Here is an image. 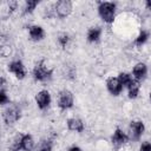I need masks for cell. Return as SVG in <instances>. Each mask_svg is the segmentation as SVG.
Here are the masks:
<instances>
[{
  "label": "cell",
  "mask_w": 151,
  "mask_h": 151,
  "mask_svg": "<svg viewBox=\"0 0 151 151\" xmlns=\"http://www.w3.org/2000/svg\"><path fill=\"white\" fill-rule=\"evenodd\" d=\"M98 12H99L100 18H101L105 22L111 24V22L114 20L116 4H113V2H109V1L100 2V4H99V7H98Z\"/></svg>",
  "instance_id": "obj_1"
},
{
  "label": "cell",
  "mask_w": 151,
  "mask_h": 151,
  "mask_svg": "<svg viewBox=\"0 0 151 151\" xmlns=\"http://www.w3.org/2000/svg\"><path fill=\"white\" fill-rule=\"evenodd\" d=\"M52 72L53 71L51 68H47V66L45 65V61L41 60L35 65V67L33 70V77L38 81H45L51 78Z\"/></svg>",
  "instance_id": "obj_2"
},
{
  "label": "cell",
  "mask_w": 151,
  "mask_h": 151,
  "mask_svg": "<svg viewBox=\"0 0 151 151\" xmlns=\"http://www.w3.org/2000/svg\"><path fill=\"white\" fill-rule=\"evenodd\" d=\"M20 109L15 104H11L5 111H4V120L7 125L15 123L18 119H20Z\"/></svg>",
  "instance_id": "obj_3"
},
{
  "label": "cell",
  "mask_w": 151,
  "mask_h": 151,
  "mask_svg": "<svg viewBox=\"0 0 151 151\" xmlns=\"http://www.w3.org/2000/svg\"><path fill=\"white\" fill-rule=\"evenodd\" d=\"M54 12L59 18H66L72 12V2L70 0H59L54 5Z\"/></svg>",
  "instance_id": "obj_4"
},
{
  "label": "cell",
  "mask_w": 151,
  "mask_h": 151,
  "mask_svg": "<svg viewBox=\"0 0 151 151\" xmlns=\"http://www.w3.org/2000/svg\"><path fill=\"white\" fill-rule=\"evenodd\" d=\"M58 105L60 109L66 110L73 106V94L68 90H63L58 96Z\"/></svg>",
  "instance_id": "obj_5"
},
{
  "label": "cell",
  "mask_w": 151,
  "mask_h": 151,
  "mask_svg": "<svg viewBox=\"0 0 151 151\" xmlns=\"http://www.w3.org/2000/svg\"><path fill=\"white\" fill-rule=\"evenodd\" d=\"M145 130V126L143 124V122L140 120H133L130 124V130H129V139L132 140H138L140 138V136L143 134Z\"/></svg>",
  "instance_id": "obj_6"
},
{
  "label": "cell",
  "mask_w": 151,
  "mask_h": 151,
  "mask_svg": "<svg viewBox=\"0 0 151 151\" xmlns=\"http://www.w3.org/2000/svg\"><path fill=\"white\" fill-rule=\"evenodd\" d=\"M35 101L37 105L40 110H45L48 107V105L51 104V94L47 90H42L40 92L37 93L35 96Z\"/></svg>",
  "instance_id": "obj_7"
},
{
  "label": "cell",
  "mask_w": 151,
  "mask_h": 151,
  "mask_svg": "<svg viewBox=\"0 0 151 151\" xmlns=\"http://www.w3.org/2000/svg\"><path fill=\"white\" fill-rule=\"evenodd\" d=\"M8 71L12 72L18 79H24L26 76V71H25V66L20 60H15L12 61L8 65Z\"/></svg>",
  "instance_id": "obj_8"
},
{
  "label": "cell",
  "mask_w": 151,
  "mask_h": 151,
  "mask_svg": "<svg viewBox=\"0 0 151 151\" xmlns=\"http://www.w3.org/2000/svg\"><path fill=\"white\" fill-rule=\"evenodd\" d=\"M106 87L109 90V92L112 94V96H118L122 90H123V85L120 84L119 79L118 78H114V77H110L107 80H106Z\"/></svg>",
  "instance_id": "obj_9"
},
{
  "label": "cell",
  "mask_w": 151,
  "mask_h": 151,
  "mask_svg": "<svg viewBox=\"0 0 151 151\" xmlns=\"http://www.w3.org/2000/svg\"><path fill=\"white\" fill-rule=\"evenodd\" d=\"M129 139V137L120 130V129H116V131L113 132L112 137H111V142H112V145L116 147V149H119L120 146H123L126 140Z\"/></svg>",
  "instance_id": "obj_10"
},
{
  "label": "cell",
  "mask_w": 151,
  "mask_h": 151,
  "mask_svg": "<svg viewBox=\"0 0 151 151\" xmlns=\"http://www.w3.org/2000/svg\"><path fill=\"white\" fill-rule=\"evenodd\" d=\"M132 72H133V76H134V78L137 80H142V79H144L146 77L147 67H146V65L144 63H138V64L134 65Z\"/></svg>",
  "instance_id": "obj_11"
},
{
  "label": "cell",
  "mask_w": 151,
  "mask_h": 151,
  "mask_svg": "<svg viewBox=\"0 0 151 151\" xmlns=\"http://www.w3.org/2000/svg\"><path fill=\"white\" fill-rule=\"evenodd\" d=\"M67 127L71 131H76V132H83L84 131V123L81 119L79 118H70L67 120Z\"/></svg>",
  "instance_id": "obj_12"
},
{
  "label": "cell",
  "mask_w": 151,
  "mask_h": 151,
  "mask_svg": "<svg viewBox=\"0 0 151 151\" xmlns=\"http://www.w3.org/2000/svg\"><path fill=\"white\" fill-rule=\"evenodd\" d=\"M20 143H21V150L24 151H32L34 149V140H33V137L31 134H22L21 136V139H20Z\"/></svg>",
  "instance_id": "obj_13"
},
{
  "label": "cell",
  "mask_w": 151,
  "mask_h": 151,
  "mask_svg": "<svg viewBox=\"0 0 151 151\" xmlns=\"http://www.w3.org/2000/svg\"><path fill=\"white\" fill-rule=\"evenodd\" d=\"M29 37L34 41H39L45 37V32L40 26H31L29 27Z\"/></svg>",
  "instance_id": "obj_14"
},
{
  "label": "cell",
  "mask_w": 151,
  "mask_h": 151,
  "mask_svg": "<svg viewBox=\"0 0 151 151\" xmlns=\"http://www.w3.org/2000/svg\"><path fill=\"white\" fill-rule=\"evenodd\" d=\"M139 88H140V84H139V80L137 79H133L129 86H127V90H129V97L131 99L136 98L138 96V92H139Z\"/></svg>",
  "instance_id": "obj_15"
},
{
  "label": "cell",
  "mask_w": 151,
  "mask_h": 151,
  "mask_svg": "<svg viewBox=\"0 0 151 151\" xmlns=\"http://www.w3.org/2000/svg\"><path fill=\"white\" fill-rule=\"evenodd\" d=\"M100 34H101V29L99 27H93V28H90L88 32H87V40L90 42H94V41H98L99 38H100Z\"/></svg>",
  "instance_id": "obj_16"
},
{
  "label": "cell",
  "mask_w": 151,
  "mask_h": 151,
  "mask_svg": "<svg viewBox=\"0 0 151 151\" xmlns=\"http://www.w3.org/2000/svg\"><path fill=\"white\" fill-rule=\"evenodd\" d=\"M118 79H119V81H120V84L123 85V86H129V84L133 80L132 78H131V76L129 74V73H125V72H123V73H120L119 76H118Z\"/></svg>",
  "instance_id": "obj_17"
},
{
  "label": "cell",
  "mask_w": 151,
  "mask_h": 151,
  "mask_svg": "<svg viewBox=\"0 0 151 151\" xmlns=\"http://www.w3.org/2000/svg\"><path fill=\"white\" fill-rule=\"evenodd\" d=\"M37 151H52V142H51L50 139L42 140V142L39 144Z\"/></svg>",
  "instance_id": "obj_18"
},
{
  "label": "cell",
  "mask_w": 151,
  "mask_h": 151,
  "mask_svg": "<svg viewBox=\"0 0 151 151\" xmlns=\"http://www.w3.org/2000/svg\"><path fill=\"white\" fill-rule=\"evenodd\" d=\"M147 38H149V32L142 31V32L138 34L137 39H136V44H137V45H142V44H144V42L147 40Z\"/></svg>",
  "instance_id": "obj_19"
},
{
  "label": "cell",
  "mask_w": 151,
  "mask_h": 151,
  "mask_svg": "<svg viewBox=\"0 0 151 151\" xmlns=\"http://www.w3.org/2000/svg\"><path fill=\"white\" fill-rule=\"evenodd\" d=\"M37 5H38V1H27L25 6V13H31Z\"/></svg>",
  "instance_id": "obj_20"
},
{
  "label": "cell",
  "mask_w": 151,
  "mask_h": 151,
  "mask_svg": "<svg viewBox=\"0 0 151 151\" xmlns=\"http://www.w3.org/2000/svg\"><path fill=\"white\" fill-rule=\"evenodd\" d=\"M8 97H7V94H6V91H5V88H1V91H0V104L1 105H5V104H7L8 103Z\"/></svg>",
  "instance_id": "obj_21"
},
{
  "label": "cell",
  "mask_w": 151,
  "mask_h": 151,
  "mask_svg": "<svg viewBox=\"0 0 151 151\" xmlns=\"http://www.w3.org/2000/svg\"><path fill=\"white\" fill-rule=\"evenodd\" d=\"M58 41H59V44L61 45V47H65V46L67 45V42H68V37H67L66 34H63V35L59 37Z\"/></svg>",
  "instance_id": "obj_22"
},
{
  "label": "cell",
  "mask_w": 151,
  "mask_h": 151,
  "mask_svg": "<svg viewBox=\"0 0 151 151\" xmlns=\"http://www.w3.org/2000/svg\"><path fill=\"white\" fill-rule=\"evenodd\" d=\"M139 151H151V143H149V142L143 143V144L140 145Z\"/></svg>",
  "instance_id": "obj_23"
},
{
  "label": "cell",
  "mask_w": 151,
  "mask_h": 151,
  "mask_svg": "<svg viewBox=\"0 0 151 151\" xmlns=\"http://www.w3.org/2000/svg\"><path fill=\"white\" fill-rule=\"evenodd\" d=\"M68 151H83V150L79 146H72V147L68 149Z\"/></svg>",
  "instance_id": "obj_24"
},
{
  "label": "cell",
  "mask_w": 151,
  "mask_h": 151,
  "mask_svg": "<svg viewBox=\"0 0 151 151\" xmlns=\"http://www.w3.org/2000/svg\"><path fill=\"white\" fill-rule=\"evenodd\" d=\"M145 5H146V7H147L149 9H151V0H147V1L145 2Z\"/></svg>",
  "instance_id": "obj_25"
},
{
  "label": "cell",
  "mask_w": 151,
  "mask_h": 151,
  "mask_svg": "<svg viewBox=\"0 0 151 151\" xmlns=\"http://www.w3.org/2000/svg\"><path fill=\"white\" fill-rule=\"evenodd\" d=\"M150 100H151V93H150Z\"/></svg>",
  "instance_id": "obj_26"
}]
</instances>
